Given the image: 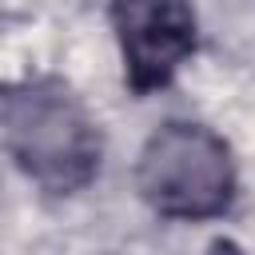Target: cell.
I'll use <instances>...</instances> for the list:
<instances>
[{"label":"cell","instance_id":"6da1fadb","mask_svg":"<svg viewBox=\"0 0 255 255\" xmlns=\"http://www.w3.org/2000/svg\"><path fill=\"white\" fill-rule=\"evenodd\" d=\"M4 147L48 195H76L100 175V124L56 76H32L4 96Z\"/></svg>","mask_w":255,"mask_h":255},{"label":"cell","instance_id":"7a4b0ae2","mask_svg":"<svg viewBox=\"0 0 255 255\" xmlns=\"http://www.w3.org/2000/svg\"><path fill=\"white\" fill-rule=\"evenodd\" d=\"M143 203L179 223L219 219L235 199V159L219 131L187 120L155 128L135 163Z\"/></svg>","mask_w":255,"mask_h":255},{"label":"cell","instance_id":"3957f363","mask_svg":"<svg viewBox=\"0 0 255 255\" xmlns=\"http://www.w3.org/2000/svg\"><path fill=\"white\" fill-rule=\"evenodd\" d=\"M112 24L124 56V80L135 96L167 88L199 40L191 0H112Z\"/></svg>","mask_w":255,"mask_h":255}]
</instances>
